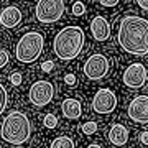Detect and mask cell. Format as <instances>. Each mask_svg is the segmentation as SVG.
<instances>
[{
    "instance_id": "obj_1",
    "label": "cell",
    "mask_w": 148,
    "mask_h": 148,
    "mask_svg": "<svg viewBox=\"0 0 148 148\" xmlns=\"http://www.w3.org/2000/svg\"><path fill=\"white\" fill-rule=\"evenodd\" d=\"M117 40L128 54L145 56L148 53V21L137 15L123 16L119 25Z\"/></svg>"
},
{
    "instance_id": "obj_2",
    "label": "cell",
    "mask_w": 148,
    "mask_h": 148,
    "mask_svg": "<svg viewBox=\"0 0 148 148\" xmlns=\"http://www.w3.org/2000/svg\"><path fill=\"white\" fill-rule=\"evenodd\" d=\"M84 32L79 27H66L54 36L53 49L61 61H71L77 58L84 48Z\"/></svg>"
},
{
    "instance_id": "obj_3",
    "label": "cell",
    "mask_w": 148,
    "mask_h": 148,
    "mask_svg": "<svg viewBox=\"0 0 148 148\" xmlns=\"http://www.w3.org/2000/svg\"><path fill=\"white\" fill-rule=\"evenodd\" d=\"M0 135L7 143L12 145H23L28 142V138L32 135V123L27 114L20 110H13L3 119Z\"/></svg>"
},
{
    "instance_id": "obj_4",
    "label": "cell",
    "mask_w": 148,
    "mask_h": 148,
    "mask_svg": "<svg viewBox=\"0 0 148 148\" xmlns=\"http://www.w3.org/2000/svg\"><path fill=\"white\" fill-rule=\"evenodd\" d=\"M45 38L40 32H28L18 40L15 46V56L20 63H33L43 53Z\"/></svg>"
},
{
    "instance_id": "obj_5",
    "label": "cell",
    "mask_w": 148,
    "mask_h": 148,
    "mask_svg": "<svg viewBox=\"0 0 148 148\" xmlns=\"http://www.w3.org/2000/svg\"><path fill=\"white\" fill-rule=\"evenodd\" d=\"M64 10H66L64 0H38L35 13L40 23L49 25V23H56L64 15Z\"/></svg>"
},
{
    "instance_id": "obj_6",
    "label": "cell",
    "mask_w": 148,
    "mask_h": 148,
    "mask_svg": "<svg viewBox=\"0 0 148 148\" xmlns=\"http://www.w3.org/2000/svg\"><path fill=\"white\" fill-rule=\"evenodd\" d=\"M109 59L101 53H95L89 56L84 64V74L90 81H101L109 74Z\"/></svg>"
},
{
    "instance_id": "obj_7",
    "label": "cell",
    "mask_w": 148,
    "mask_h": 148,
    "mask_svg": "<svg viewBox=\"0 0 148 148\" xmlns=\"http://www.w3.org/2000/svg\"><path fill=\"white\" fill-rule=\"evenodd\" d=\"M30 102L36 107H45L53 101L54 87L49 81H36L30 87Z\"/></svg>"
},
{
    "instance_id": "obj_8",
    "label": "cell",
    "mask_w": 148,
    "mask_h": 148,
    "mask_svg": "<svg viewBox=\"0 0 148 148\" xmlns=\"http://www.w3.org/2000/svg\"><path fill=\"white\" fill-rule=\"evenodd\" d=\"M117 107V95L114 90L102 87L95 92L94 99H92V109L95 114H112Z\"/></svg>"
},
{
    "instance_id": "obj_9",
    "label": "cell",
    "mask_w": 148,
    "mask_h": 148,
    "mask_svg": "<svg viewBox=\"0 0 148 148\" xmlns=\"http://www.w3.org/2000/svg\"><path fill=\"white\" fill-rule=\"evenodd\" d=\"M123 84L130 89H140L147 82V68L142 63H132L123 73Z\"/></svg>"
},
{
    "instance_id": "obj_10",
    "label": "cell",
    "mask_w": 148,
    "mask_h": 148,
    "mask_svg": "<svg viewBox=\"0 0 148 148\" xmlns=\"http://www.w3.org/2000/svg\"><path fill=\"white\" fill-rule=\"evenodd\" d=\"M127 114H128V119H132L133 122L145 125L148 122V97L147 95H137L135 99H132V102L128 104Z\"/></svg>"
},
{
    "instance_id": "obj_11",
    "label": "cell",
    "mask_w": 148,
    "mask_h": 148,
    "mask_svg": "<svg viewBox=\"0 0 148 148\" xmlns=\"http://www.w3.org/2000/svg\"><path fill=\"white\" fill-rule=\"evenodd\" d=\"M21 10L15 5H8L0 12V25L5 28H15L21 21Z\"/></svg>"
},
{
    "instance_id": "obj_12",
    "label": "cell",
    "mask_w": 148,
    "mask_h": 148,
    "mask_svg": "<svg viewBox=\"0 0 148 148\" xmlns=\"http://www.w3.org/2000/svg\"><path fill=\"white\" fill-rule=\"evenodd\" d=\"M90 33L95 41H106L110 36V25L104 16H94L90 21Z\"/></svg>"
},
{
    "instance_id": "obj_13",
    "label": "cell",
    "mask_w": 148,
    "mask_h": 148,
    "mask_svg": "<svg viewBox=\"0 0 148 148\" xmlns=\"http://www.w3.org/2000/svg\"><path fill=\"white\" fill-rule=\"evenodd\" d=\"M128 130L122 123H114L109 130V142L114 147H125L128 143Z\"/></svg>"
},
{
    "instance_id": "obj_14",
    "label": "cell",
    "mask_w": 148,
    "mask_h": 148,
    "mask_svg": "<svg viewBox=\"0 0 148 148\" xmlns=\"http://www.w3.org/2000/svg\"><path fill=\"white\" fill-rule=\"evenodd\" d=\"M61 110H63V115L69 120H76V119H79L81 114H82V106H81V102L77 99H73V97H69V99H64L63 104H61Z\"/></svg>"
},
{
    "instance_id": "obj_15",
    "label": "cell",
    "mask_w": 148,
    "mask_h": 148,
    "mask_svg": "<svg viewBox=\"0 0 148 148\" xmlns=\"http://www.w3.org/2000/svg\"><path fill=\"white\" fill-rule=\"evenodd\" d=\"M49 148H76V143L71 137L68 135H61V137H56L51 142Z\"/></svg>"
},
{
    "instance_id": "obj_16",
    "label": "cell",
    "mask_w": 148,
    "mask_h": 148,
    "mask_svg": "<svg viewBox=\"0 0 148 148\" xmlns=\"http://www.w3.org/2000/svg\"><path fill=\"white\" fill-rule=\"evenodd\" d=\"M7 106H8V94H7V89L3 87V84L0 82V115L3 114Z\"/></svg>"
},
{
    "instance_id": "obj_17",
    "label": "cell",
    "mask_w": 148,
    "mask_h": 148,
    "mask_svg": "<svg viewBox=\"0 0 148 148\" xmlns=\"http://www.w3.org/2000/svg\"><path fill=\"white\" fill-rule=\"evenodd\" d=\"M97 122H86L82 123V127H81V132L84 133V135H94L97 132Z\"/></svg>"
},
{
    "instance_id": "obj_18",
    "label": "cell",
    "mask_w": 148,
    "mask_h": 148,
    "mask_svg": "<svg viewBox=\"0 0 148 148\" xmlns=\"http://www.w3.org/2000/svg\"><path fill=\"white\" fill-rule=\"evenodd\" d=\"M45 127L48 128H54L56 125H58V119H56V115H53V114H48V115H45Z\"/></svg>"
},
{
    "instance_id": "obj_19",
    "label": "cell",
    "mask_w": 148,
    "mask_h": 148,
    "mask_svg": "<svg viewBox=\"0 0 148 148\" xmlns=\"http://www.w3.org/2000/svg\"><path fill=\"white\" fill-rule=\"evenodd\" d=\"M21 82H23V76H21V73L15 71V73L10 74V84L12 86H20Z\"/></svg>"
},
{
    "instance_id": "obj_20",
    "label": "cell",
    "mask_w": 148,
    "mask_h": 148,
    "mask_svg": "<svg viewBox=\"0 0 148 148\" xmlns=\"http://www.w3.org/2000/svg\"><path fill=\"white\" fill-rule=\"evenodd\" d=\"M84 12H86V7H84L82 2H76V3L73 5V15L74 16H81Z\"/></svg>"
},
{
    "instance_id": "obj_21",
    "label": "cell",
    "mask_w": 148,
    "mask_h": 148,
    "mask_svg": "<svg viewBox=\"0 0 148 148\" xmlns=\"http://www.w3.org/2000/svg\"><path fill=\"white\" fill-rule=\"evenodd\" d=\"M8 64V53L5 49H0V69H3Z\"/></svg>"
},
{
    "instance_id": "obj_22",
    "label": "cell",
    "mask_w": 148,
    "mask_h": 148,
    "mask_svg": "<svg viewBox=\"0 0 148 148\" xmlns=\"http://www.w3.org/2000/svg\"><path fill=\"white\" fill-rule=\"evenodd\" d=\"M99 2H101L102 7L110 8V7H117V5H119V2H120V0H99Z\"/></svg>"
},
{
    "instance_id": "obj_23",
    "label": "cell",
    "mask_w": 148,
    "mask_h": 148,
    "mask_svg": "<svg viewBox=\"0 0 148 148\" xmlns=\"http://www.w3.org/2000/svg\"><path fill=\"white\" fill-rule=\"evenodd\" d=\"M53 68H54L53 61H45V63L41 64V69L45 71V73H51V71H53Z\"/></svg>"
},
{
    "instance_id": "obj_24",
    "label": "cell",
    "mask_w": 148,
    "mask_h": 148,
    "mask_svg": "<svg viewBox=\"0 0 148 148\" xmlns=\"http://www.w3.org/2000/svg\"><path fill=\"white\" fill-rule=\"evenodd\" d=\"M64 81H66V84H68V86H74V84H76V76L69 73V74H66Z\"/></svg>"
},
{
    "instance_id": "obj_25",
    "label": "cell",
    "mask_w": 148,
    "mask_h": 148,
    "mask_svg": "<svg viewBox=\"0 0 148 148\" xmlns=\"http://www.w3.org/2000/svg\"><path fill=\"white\" fill-rule=\"evenodd\" d=\"M137 3L142 7V10H148V0H137Z\"/></svg>"
},
{
    "instance_id": "obj_26",
    "label": "cell",
    "mask_w": 148,
    "mask_h": 148,
    "mask_svg": "<svg viewBox=\"0 0 148 148\" xmlns=\"http://www.w3.org/2000/svg\"><path fill=\"white\" fill-rule=\"evenodd\" d=\"M147 135H148V132H142V133H140V142H142L143 145H147V143H148V137H147Z\"/></svg>"
},
{
    "instance_id": "obj_27",
    "label": "cell",
    "mask_w": 148,
    "mask_h": 148,
    "mask_svg": "<svg viewBox=\"0 0 148 148\" xmlns=\"http://www.w3.org/2000/svg\"><path fill=\"white\" fill-rule=\"evenodd\" d=\"M87 148H104V147H101V145H97V143H90Z\"/></svg>"
}]
</instances>
